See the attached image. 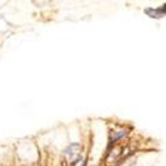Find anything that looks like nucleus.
Here are the masks:
<instances>
[{
  "label": "nucleus",
  "instance_id": "1",
  "mask_svg": "<svg viewBox=\"0 0 166 166\" xmlns=\"http://www.w3.org/2000/svg\"><path fill=\"white\" fill-rule=\"evenodd\" d=\"M64 154H65V158L68 159V162L74 164L80 158V154H81V145L80 144H70L69 146L65 149Z\"/></svg>",
  "mask_w": 166,
  "mask_h": 166
},
{
  "label": "nucleus",
  "instance_id": "2",
  "mask_svg": "<svg viewBox=\"0 0 166 166\" xmlns=\"http://www.w3.org/2000/svg\"><path fill=\"white\" fill-rule=\"evenodd\" d=\"M159 9H161V12H162V15H164V16H166V4H164V6L161 7Z\"/></svg>",
  "mask_w": 166,
  "mask_h": 166
}]
</instances>
